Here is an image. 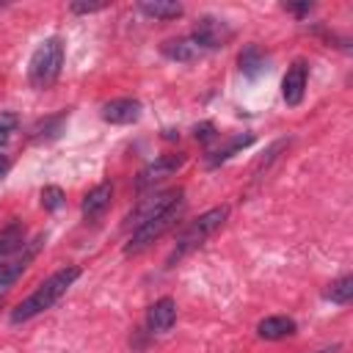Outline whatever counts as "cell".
<instances>
[{
    "label": "cell",
    "instance_id": "7",
    "mask_svg": "<svg viewBox=\"0 0 353 353\" xmlns=\"http://www.w3.org/2000/svg\"><path fill=\"white\" fill-rule=\"evenodd\" d=\"M193 41L207 52V50H221L234 39V28L226 19L218 17H199L196 28H193Z\"/></svg>",
    "mask_w": 353,
    "mask_h": 353
},
{
    "label": "cell",
    "instance_id": "18",
    "mask_svg": "<svg viewBox=\"0 0 353 353\" xmlns=\"http://www.w3.org/2000/svg\"><path fill=\"white\" fill-rule=\"evenodd\" d=\"M138 11L152 17V19H165V22L168 19H179L185 14L182 3H174V0H146V3L138 6Z\"/></svg>",
    "mask_w": 353,
    "mask_h": 353
},
{
    "label": "cell",
    "instance_id": "5",
    "mask_svg": "<svg viewBox=\"0 0 353 353\" xmlns=\"http://www.w3.org/2000/svg\"><path fill=\"white\" fill-rule=\"evenodd\" d=\"M182 196H185V190L182 188H168V190H160V193H149V196H143L130 212H127V218H124V229H138L141 223H146V221H152V218H157L160 212H165L168 207H174L176 201H182Z\"/></svg>",
    "mask_w": 353,
    "mask_h": 353
},
{
    "label": "cell",
    "instance_id": "22",
    "mask_svg": "<svg viewBox=\"0 0 353 353\" xmlns=\"http://www.w3.org/2000/svg\"><path fill=\"white\" fill-rule=\"evenodd\" d=\"M108 3H72L69 11L72 14H94V11H102Z\"/></svg>",
    "mask_w": 353,
    "mask_h": 353
},
{
    "label": "cell",
    "instance_id": "14",
    "mask_svg": "<svg viewBox=\"0 0 353 353\" xmlns=\"http://www.w3.org/2000/svg\"><path fill=\"white\" fill-rule=\"evenodd\" d=\"M295 331H298V323H295L292 317H287V314H270V317L259 320V325H256L259 339H268V342L287 339V336H292Z\"/></svg>",
    "mask_w": 353,
    "mask_h": 353
},
{
    "label": "cell",
    "instance_id": "8",
    "mask_svg": "<svg viewBox=\"0 0 353 353\" xmlns=\"http://www.w3.org/2000/svg\"><path fill=\"white\" fill-rule=\"evenodd\" d=\"M44 245V234H39V237H33L30 243H25L14 256H8V259H3L0 262V284H6V287H11V284H17V279L25 273V268L36 259V254H39V248Z\"/></svg>",
    "mask_w": 353,
    "mask_h": 353
},
{
    "label": "cell",
    "instance_id": "10",
    "mask_svg": "<svg viewBox=\"0 0 353 353\" xmlns=\"http://www.w3.org/2000/svg\"><path fill=\"white\" fill-rule=\"evenodd\" d=\"M99 116L108 124H135L143 116V105L138 99H132V97H119V99L105 102Z\"/></svg>",
    "mask_w": 353,
    "mask_h": 353
},
{
    "label": "cell",
    "instance_id": "16",
    "mask_svg": "<svg viewBox=\"0 0 353 353\" xmlns=\"http://www.w3.org/2000/svg\"><path fill=\"white\" fill-rule=\"evenodd\" d=\"M25 243H28V240H25V223L17 221V218L8 221V223L0 229V262L8 259V256H14Z\"/></svg>",
    "mask_w": 353,
    "mask_h": 353
},
{
    "label": "cell",
    "instance_id": "9",
    "mask_svg": "<svg viewBox=\"0 0 353 353\" xmlns=\"http://www.w3.org/2000/svg\"><path fill=\"white\" fill-rule=\"evenodd\" d=\"M306 80H309V63L306 61H292L287 66V74L281 80V97L290 108L301 105L303 91H306Z\"/></svg>",
    "mask_w": 353,
    "mask_h": 353
},
{
    "label": "cell",
    "instance_id": "26",
    "mask_svg": "<svg viewBox=\"0 0 353 353\" xmlns=\"http://www.w3.org/2000/svg\"><path fill=\"white\" fill-rule=\"evenodd\" d=\"M8 168H11V160H8L6 154H0V179L8 174Z\"/></svg>",
    "mask_w": 353,
    "mask_h": 353
},
{
    "label": "cell",
    "instance_id": "1",
    "mask_svg": "<svg viewBox=\"0 0 353 353\" xmlns=\"http://www.w3.org/2000/svg\"><path fill=\"white\" fill-rule=\"evenodd\" d=\"M80 279V268L77 265H63V268H58L52 276H47L22 303H17L14 309H11V325H19V323H28V320H33L36 314H41V312H47V309H52L63 295H66V290L74 284Z\"/></svg>",
    "mask_w": 353,
    "mask_h": 353
},
{
    "label": "cell",
    "instance_id": "3",
    "mask_svg": "<svg viewBox=\"0 0 353 353\" xmlns=\"http://www.w3.org/2000/svg\"><path fill=\"white\" fill-rule=\"evenodd\" d=\"M226 218H229V207H226V204L212 207V210L201 212L199 218H193V221L185 226V232L176 237V245H174V251L168 254V268L176 265V262H179L182 256H188L190 251H196L199 245H204L207 237L215 234V232L223 226Z\"/></svg>",
    "mask_w": 353,
    "mask_h": 353
},
{
    "label": "cell",
    "instance_id": "13",
    "mask_svg": "<svg viewBox=\"0 0 353 353\" xmlns=\"http://www.w3.org/2000/svg\"><path fill=\"white\" fill-rule=\"evenodd\" d=\"M110 199H113V185L110 182H99L94 185L85 196H83V204H80V212L85 221H97L105 215V210L110 207Z\"/></svg>",
    "mask_w": 353,
    "mask_h": 353
},
{
    "label": "cell",
    "instance_id": "24",
    "mask_svg": "<svg viewBox=\"0 0 353 353\" xmlns=\"http://www.w3.org/2000/svg\"><path fill=\"white\" fill-rule=\"evenodd\" d=\"M284 8H287V11H292L295 17H303V14H309L314 6H312V3H284Z\"/></svg>",
    "mask_w": 353,
    "mask_h": 353
},
{
    "label": "cell",
    "instance_id": "28",
    "mask_svg": "<svg viewBox=\"0 0 353 353\" xmlns=\"http://www.w3.org/2000/svg\"><path fill=\"white\" fill-rule=\"evenodd\" d=\"M8 290H11V287H6V284H0V303H3V298L8 295Z\"/></svg>",
    "mask_w": 353,
    "mask_h": 353
},
{
    "label": "cell",
    "instance_id": "4",
    "mask_svg": "<svg viewBox=\"0 0 353 353\" xmlns=\"http://www.w3.org/2000/svg\"><path fill=\"white\" fill-rule=\"evenodd\" d=\"M179 215H182V201H176L174 207H168V210L160 212L157 218H152V221L141 223L138 229H132V234H130V240H127V245H124V254H127V256H135V254L146 251L152 243H157V240L179 221Z\"/></svg>",
    "mask_w": 353,
    "mask_h": 353
},
{
    "label": "cell",
    "instance_id": "17",
    "mask_svg": "<svg viewBox=\"0 0 353 353\" xmlns=\"http://www.w3.org/2000/svg\"><path fill=\"white\" fill-rule=\"evenodd\" d=\"M237 63H240V72L254 80V77H259L268 69V55L262 52L259 44H245L240 50V55H237Z\"/></svg>",
    "mask_w": 353,
    "mask_h": 353
},
{
    "label": "cell",
    "instance_id": "21",
    "mask_svg": "<svg viewBox=\"0 0 353 353\" xmlns=\"http://www.w3.org/2000/svg\"><path fill=\"white\" fill-rule=\"evenodd\" d=\"M39 199H41V207H44L47 212H55V210H61V207H63L66 193H63L58 185H44V188H41V193H39Z\"/></svg>",
    "mask_w": 353,
    "mask_h": 353
},
{
    "label": "cell",
    "instance_id": "19",
    "mask_svg": "<svg viewBox=\"0 0 353 353\" xmlns=\"http://www.w3.org/2000/svg\"><path fill=\"white\" fill-rule=\"evenodd\" d=\"M66 119H69V110H61L58 116H50V119H44V121H39L33 130H30V138L36 141V143H47V141H52V138H58L61 135V130H63V124H66Z\"/></svg>",
    "mask_w": 353,
    "mask_h": 353
},
{
    "label": "cell",
    "instance_id": "23",
    "mask_svg": "<svg viewBox=\"0 0 353 353\" xmlns=\"http://www.w3.org/2000/svg\"><path fill=\"white\" fill-rule=\"evenodd\" d=\"M212 138H215V127L210 121L196 127V141H212Z\"/></svg>",
    "mask_w": 353,
    "mask_h": 353
},
{
    "label": "cell",
    "instance_id": "25",
    "mask_svg": "<svg viewBox=\"0 0 353 353\" xmlns=\"http://www.w3.org/2000/svg\"><path fill=\"white\" fill-rule=\"evenodd\" d=\"M11 124H14V119H6V121H0V146H6V143H8V135H11Z\"/></svg>",
    "mask_w": 353,
    "mask_h": 353
},
{
    "label": "cell",
    "instance_id": "15",
    "mask_svg": "<svg viewBox=\"0 0 353 353\" xmlns=\"http://www.w3.org/2000/svg\"><path fill=\"white\" fill-rule=\"evenodd\" d=\"M254 143V135L251 132H240V135H232L223 146H218V149H212V152H207V157H204V165L207 168H218L221 163H226L229 157H234L237 152H243L245 146H251Z\"/></svg>",
    "mask_w": 353,
    "mask_h": 353
},
{
    "label": "cell",
    "instance_id": "11",
    "mask_svg": "<svg viewBox=\"0 0 353 353\" xmlns=\"http://www.w3.org/2000/svg\"><path fill=\"white\" fill-rule=\"evenodd\" d=\"M174 323H176V301L174 298L165 295V298H160L149 306V312H146L149 334H165V331L174 328Z\"/></svg>",
    "mask_w": 353,
    "mask_h": 353
},
{
    "label": "cell",
    "instance_id": "27",
    "mask_svg": "<svg viewBox=\"0 0 353 353\" xmlns=\"http://www.w3.org/2000/svg\"><path fill=\"white\" fill-rule=\"evenodd\" d=\"M320 353H339V345H331V347H323Z\"/></svg>",
    "mask_w": 353,
    "mask_h": 353
},
{
    "label": "cell",
    "instance_id": "6",
    "mask_svg": "<svg viewBox=\"0 0 353 353\" xmlns=\"http://www.w3.org/2000/svg\"><path fill=\"white\" fill-rule=\"evenodd\" d=\"M185 160H188V154H182V152H168V154L154 157L152 163H146V165L138 171V176H135V190L143 193V190L154 188V185L163 182L165 176L176 174V171L185 165Z\"/></svg>",
    "mask_w": 353,
    "mask_h": 353
},
{
    "label": "cell",
    "instance_id": "12",
    "mask_svg": "<svg viewBox=\"0 0 353 353\" xmlns=\"http://www.w3.org/2000/svg\"><path fill=\"white\" fill-rule=\"evenodd\" d=\"M160 52L168 58V61H176V63H193L204 55V50L193 41V36H176V39H165L160 44Z\"/></svg>",
    "mask_w": 353,
    "mask_h": 353
},
{
    "label": "cell",
    "instance_id": "20",
    "mask_svg": "<svg viewBox=\"0 0 353 353\" xmlns=\"http://www.w3.org/2000/svg\"><path fill=\"white\" fill-rule=\"evenodd\" d=\"M323 298L331 301V303H336V306H347V303L353 301V276L345 273V276L334 279V281L328 284V290L323 292Z\"/></svg>",
    "mask_w": 353,
    "mask_h": 353
},
{
    "label": "cell",
    "instance_id": "2",
    "mask_svg": "<svg viewBox=\"0 0 353 353\" xmlns=\"http://www.w3.org/2000/svg\"><path fill=\"white\" fill-rule=\"evenodd\" d=\"M63 41L61 36H47L44 41H39V47L33 50L30 55V63H28V80L36 91H47L55 85V80L61 77V69H63Z\"/></svg>",
    "mask_w": 353,
    "mask_h": 353
}]
</instances>
